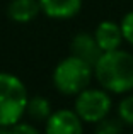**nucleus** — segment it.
Here are the masks:
<instances>
[{
    "label": "nucleus",
    "instance_id": "f257e3e1",
    "mask_svg": "<svg viewBox=\"0 0 133 134\" xmlns=\"http://www.w3.org/2000/svg\"><path fill=\"white\" fill-rule=\"evenodd\" d=\"M94 78L111 93L133 92V54L121 48L104 51L94 65Z\"/></svg>",
    "mask_w": 133,
    "mask_h": 134
},
{
    "label": "nucleus",
    "instance_id": "f03ea898",
    "mask_svg": "<svg viewBox=\"0 0 133 134\" xmlns=\"http://www.w3.org/2000/svg\"><path fill=\"white\" fill-rule=\"evenodd\" d=\"M27 102L29 93L22 80L14 73L0 71V131L26 115Z\"/></svg>",
    "mask_w": 133,
    "mask_h": 134
},
{
    "label": "nucleus",
    "instance_id": "7ed1b4c3",
    "mask_svg": "<svg viewBox=\"0 0 133 134\" xmlns=\"http://www.w3.org/2000/svg\"><path fill=\"white\" fill-rule=\"evenodd\" d=\"M94 76V66L75 54L63 58L53 70V87L63 95H77L87 88Z\"/></svg>",
    "mask_w": 133,
    "mask_h": 134
},
{
    "label": "nucleus",
    "instance_id": "20e7f679",
    "mask_svg": "<svg viewBox=\"0 0 133 134\" xmlns=\"http://www.w3.org/2000/svg\"><path fill=\"white\" fill-rule=\"evenodd\" d=\"M113 109L111 92L106 88H84L75 95V112L85 124H97L108 117Z\"/></svg>",
    "mask_w": 133,
    "mask_h": 134
},
{
    "label": "nucleus",
    "instance_id": "39448f33",
    "mask_svg": "<svg viewBox=\"0 0 133 134\" xmlns=\"http://www.w3.org/2000/svg\"><path fill=\"white\" fill-rule=\"evenodd\" d=\"M44 129L48 134H80L84 131V121L75 112V109H60L51 112Z\"/></svg>",
    "mask_w": 133,
    "mask_h": 134
},
{
    "label": "nucleus",
    "instance_id": "423d86ee",
    "mask_svg": "<svg viewBox=\"0 0 133 134\" xmlns=\"http://www.w3.org/2000/svg\"><path fill=\"white\" fill-rule=\"evenodd\" d=\"M94 37H96L97 44L101 46L103 51L118 49L121 46V43L125 41L121 24L114 22V20H103V22H99L96 31H94Z\"/></svg>",
    "mask_w": 133,
    "mask_h": 134
},
{
    "label": "nucleus",
    "instance_id": "0eeeda50",
    "mask_svg": "<svg viewBox=\"0 0 133 134\" xmlns=\"http://www.w3.org/2000/svg\"><path fill=\"white\" fill-rule=\"evenodd\" d=\"M70 49H72V54L85 59V61L90 63L92 66L96 65V61L104 53L103 49H101V46L97 44L94 34H89V32H79L77 34V36L72 39Z\"/></svg>",
    "mask_w": 133,
    "mask_h": 134
},
{
    "label": "nucleus",
    "instance_id": "6e6552de",
    "mask_svg": "<svg viewBox=\"0 0 133 134\" xmlns=\"http://www.w3.org/2000/svg\"><path fill=\"white\" fill-rule=\"evenodd\" d=\"M41 12L50 19H72L82 9V0H39Z\"/></svg>",
    "mask_w": 133,
    "mask_h": 134
},
{
    "label": "nucleus",
    "instance_id": "1a4fd4ad",
    "mask_svg": "<svg viewBox=\"0 0 133 134\" xmlns=\"http://www.w3.org/2000/svg\"><path fill=\"white\" fill-rule=\"evenodd\" d=\"M41 12L39 0H10L7 7V15L14 22L26 24L36 19L38 14Z\"/></svg>",
    "mask_w": 133,
    "mask_h": 134
},
{
    "label": "nucleus",
    "instance_id": "9d476101",
    "mask_svg": "<svg viewBox=\"0 0 133 134\" xmlns=\"http://www.w3.org/2000/svg\"><path fill=\"white\" fill-rule=\"evenodd\" d=\"M26 115H29L31 119H34V121H38V122L48 121V117L51 115L50 100L41 97V95L29 97V102H27V107H26Z\"/></svg>",
    "mask_w": 133,
    "mask_h": 134
},
{
    "label": "nucleus",
    "instance_id": "9b49d317",
    "mask_svg": "<svg viewBox=\"0 0 133 134\" xmlns=\"http://www.w3.org/2000/svg\"><path fill=\"white\" fill-rule=\"evenodd\" d=\"M118 117L125 122V126L133 127V93H125V97L120 100Z\"/></svg>",
    "mask_w": 133,
    "mask_h": 134
},
{
    "label": "nucleus",
    "instance_id": "f8f14e48",
    "mask_svg": "<svg viewBox=\"0 0 133 134\" xmlns=\"http://www.w3.org/2000/svg\"><path fill=\"white\" fill-rule=\"evenodd\" d=\"M125 127V122L120 117H104L101 122L96 124V132L97 134H118Z\"/></svg>",
    "mask_w": 133,
    "mask_h": 134
},
{
    "label": "nucleus",
    "instance_id": "ddd939ff",
    "mask_svg": "<svg viewBox=\"0 0 133 134\" xmlns=\"http://www.w3.org/2000/svg\"><path fill=\"white\" fill-rule=\"evenodd\" d=\"M0 132H10V134H38V127H34V126H31L29 122H16V124L9 126V127L2 129Z\"/></svg>",
    "mask_w": 133,
    "mask_h": 134
},
{
    "label": "nucleus",
    "instance_id": "4468645a",
    "mask_svg": "<svg viewBox=\"0 0 133 134\" xmlns=\"http://www.w3.org/2000/svg\"><path fill=\"white\" fill-rule=\"evenodd\" d=\"M121 29H123V36H125V41L128 44L133 46V10L126 12L121 19Z\"/></svg>",
    "mask_w": 133,
    "mask_h": 134
}]
</instances>
